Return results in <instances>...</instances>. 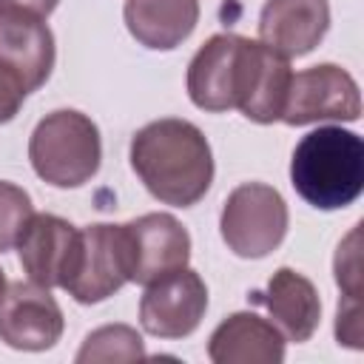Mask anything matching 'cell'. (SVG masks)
I'll return each instance as SVG.
<instances>
[{
	"instance_id": "obj_1",
	"label": "cell",
	"mask_w": 364,
	"mask_h": 364,
	"mask_svg": "<svg viewBox=\"0 0 364 364\" xmlns=\"http://www.w3.org/2000/svg\"><path fill=\"white\" fill-rule=\"evenodd\" d=\"M131 168L148 193L173 208L196 205L213 182V154L188 119H154L131 139Z\"/></svg>"
},
{
	"instance_id": "obj_2",
	"label": "cell",
	"mask_w": 364,
	"mask_h": 364,
	"mask_svg": "<svg viewBox=\"0 0 364 364\" xmlns=\"http://www.w3.org/2000/svg\"><path fill=\"white\" fill-rule=\"evenodd\" d=\"M296 193L318 208L338 210L353 205L364 191V142L341 125H324L301 136L290 159Z\"/></svg>"
},
{
	"instance_id": "obj_3",
	"label": "cell",
	"mask_w": 364,
	"mask_h": 364,
	"mask_svg": "<svg viewBox=\"0 0 364 364\" xmlns=\"http://www.w3.org/2000/svg\"><path fill=\"white\" fill-rule=\"evenodd\" d=\"M28 159L43 182L54 188H80L100 171V131L91 117L74 108L51 111L31 131Z\"/></svg>"
},
{
	"instance_id": "obj_4",
	"label": "cell",
	"mask_w": 364,
	"mask_h": 364,
	"mask_svg": "<svg viewBox=\"0 0 364 364\" xmlns=\"http://www.w3.org/2000/svg\"><path fill=\"white\" fill-rule=\"evenodd\" d=\"M219 230L236 256L262 259L273 253L287 233V202L264 182H245L228 193Z\"/></svg>"
},
{
	"instance_id": "obj_5",
	"label": "cell",
	"mask_w": 364,
	"mask_h": 364,
	"mask_svg": "<svg viewBox=\"0 0 364 364\" xmlns=\"http://www.w3.org/2000/svg\"><path fill=\"white\" fill-rule=\"evenodd\" d=\"M256 40L239 34H213L188 65V97L196 108L222 114L239 108Z\"/></svg>"
},
{
	"instance_id": "obj_6",
	"label": "cell",
	"mask_w": 364,
	"mask_h": 364,
	"mask_svg": "<svg viewBox=\"0 0 364 364\" xmlns=\"http://www.w3.org/2000/svg\"><path fill=\"white\" fill-rule=\"evenodd\" d=\"M131 282V247L125 225H88L80 230V247L63 290L80 304H97Z\"/></svg>"
},
{
	"instance_id": "obj_7",
	"label": "cell",
	"mask_w": 364,
	"mask_h": 364,
	"mask_svg": "<svg viewBox=\"0 0 364 364\" xmlns=\"http://www.w3.org/2000/svg\"><path fill=\"white\" fill-rule=\"evenodd\" d=\"M361 117V94L355 80L333 63H321L293 74L282 122L310 125L324 119L355 122Z\"/></svg>"
},
{
	"instance_id": "obj_8",
	"label": "cell",
	"mask_w": 364,
	"mask_h": 364,
	"mask_svg": "<svg viewBox=\"0 0 364 364\" xmlns=\"http://www.w3.org/2000/svg\"><path fill=\"white\" fill-rule=\"evenodd\" d=\"M208 310V287L196 270H173L145 284L139 301V324L156 338L191 336Z\"/></svg>"
},
{
	"instance_id": "obj_9",
	"label": "cell",
	"mask_w": 364,
	"mask_h": 364,
	"mask_svg": "<svg viewBox=\"0 0 364 364\" xmlns=\"http://www.w3.org/2000/svg\"><path fill=\"white\" fill-rule=\"evenodd\" d=\"M65 327L63 310L48 287L11 282L0 299V341L14 350L40 353L60 341Z\"/></svg>"
},
{
	"instance_id": "obj_10",
	"label": "cell",
	"mask_w": 364,
	"mask_h": 364,
	"mask_svg": "<svg viewBox=\"0 0 364 364\" xmlns=\"http://www.w3.org/2000/svg\"><path fill=\"white\" fill-rule=\"evenodd\" d=\"M80 230L54 213H31L17 236L20 264L34 284L63 287L71 276Z\"/></svg>"
},
{
	"instance_id": "obj_11",
	"label": "cell",
	"mask_w": 364,
	"mask_h": 364,
	"mask_svg": "<svg viewBox=\"0 0 364 364\" xmlns=\"http://www.w3.org/2000/svg\"><path fill=\"white\" fill-rule=\"evenodd\" d=\"M131 247V282L151 284L173 270L188 267L191 236L171 213H145L125 225Z\"/></svg>"
},
{
	"instance_id": "obj_12",
	"label": "cell",
	"mask_w": 364,
	"mask_h": 364,
	"mask_svg": "<svg viewBox=\"0 0 364 364\" xmlns=\"http://www.w3.org/2000/svg\"><path fill=\"white\" fill-rule=\"evenodd\" d=\"M330 28L327 0H267L259 14V40L290 57L310 54Z\"/></svg>"
},
{
	"instance_id": "obj_13",
	"label": "cell",
	"mask_w": 364,
	"mask_h": 364,
	"mask_svg": "<svg viewBox=\"0 0 364 364\" xmlns=\"http://www.w3.org/2000/svg\"><path fill=\"white\" fill-rule=\"evenodd\" d=\"M0 68L14 74L23 88L37 91L54 68V34L37 17L0 11Z\"/></svg>"
},
{
	"instance_id": "obj_14",
	"label": "cell",
	"mask_w": 364,
	"mask_h": 364,
	"mask_svg": "<svg viewBox=\"0 0 364 364\" xmlns=\"http://www.w3.org/2000/svg\"><path fill=\"white\" fill-rule=\"evenodd\" d=\"M250 299L264 304L276 327L282 330V336L296 344L310 341V336L321 321V301H318L316 284L307 276L296 273L293 267H279L270 276L267 290L264 293L256 290L250 293Z\"/></svg>"
},
{
	"instance_id": "obj_15",
	"label": "cell",
	"mask_w": 364,
	"mask_h": 364,
	"mask_svg": "<svg viewBox=\"0 0 364 364\" xmlns=\"http://www.w3.org/2000/svg\"><path fill=\"white\" fill-rule=\"evenodd\" d=\"M208 355L213 364H279L284 336L256 313H233L210 333Z\"/></svg>"
},
{
	"instance_id": "obj_16",
	"label": "cell",
	"mask_w": 364,
	"mask_h": 364,
	"mask_svg": "<svg viewBox=\"0 0 364 364\" xmlns=\"http://www.w3.org/2000/svg\"><path fill=\"white\" fill-rule=\"evenodd\" d=\"M122 17L139 46L171 51L196 28L199 0H125Z\"/></svg>"
},
{
	"instance_id": "obj_17",
	"label": "cell",
	"mask_w": 364,
	"mask_h": 364,
	"mask_svg": "<svg viewBox=\"0 0 364 364\" xmlns=\"http://www.w3.org/2000/svg\"><path fill=\"white\" fill-rule=\"evenodd\" d=\"M290 80H293L290 60L273 51L270 46H264L262 40H256V51H253V63H250V74H247L239 111L247 119L262 122V125L282 119Z\"/></svg>"
},
{
	"instance_id": "obj_18",
	"label": "cell",
	"mask_w": 364,
	"mask_h": 364,
	"mask_svg": "<svg viewBox=\"0 0 364 364\" xmlns=\"http://www.w3.org/2000/svg\"><path fill=\"white\" fill-rule=\"evenodd\" d=\"M142 358H145L142 338L128 324H105V327L88 333L80 353H77V364H88V361H142Z\"/></svg>"
},
{
	"instance_id": "obj_19",
	"label": "cell",
	"mask_w": 364,
	"mask_h": 364,
	"mask_svg": "<svg viewBox=\"0 0 364 364\" xmlns=\"http://www.w3.org/2000/svg\"><path fill=\"white\" fill-rule=\"evenodd\" d=\"M31 213V196L20 185L0 179V253L17 245V236Z\"/></svg>"
},
{
	"instance_id": "obj_20",
	"label": "cell",
	"mask_w": 364,
	"mask_h": 364,
	"mask_svg": "<svg viewBox=\"0 0 364 364\" xmlns=\"http://www.w3.org/2000/svg\"><path fill=\"white\" fill-rule=\"evenodd\" d=\"M336 282L344 296L361 299V262H358V225L353 233L338 245L336 253Z\"/></svg>"
},
{
	"instance_id": "obj_21",
	"label": "cell",
	"mask_w": 364,
	"mask_h": 364,
	"mask_svg": "<svg viewBox=\"0 0 364 364\" xmlns=\"http://www.w3.org/2000/svg\"><path fill=\"white\" fill-rule=\"evenodd\" d=\"M336 338L353 350H361V299L344 296L336 313Z\"/></svg>"
},
{
	"instance_id": "obj_22",
	"label": "cell",
	"mask_w": 364,
	"mask_h": 364,
	"mask_svg": "<svg viewBox=\"0 0 364 364\" xmlns=\"http://www.w3.org/2000/svg\"><path fill=\"white\" fill-rule=\"evenodd\" d=\"M26 94L28 91L23 88V82L14 74H9L6 68H0V125L17 117Z\"/></svg>"
},
{
	"instance_id": "obj_23",
	"label": "cell",
	"mask_w": 364,
	"mask_h": 364,
	"mask_svg": "<svg viewBox=\"0 0 364 364\" xmlns=\"http://www.w3.org/2000/svg\"><path fill=\"white\" fill-rule=\"evenodd\" d=\"M60 0H0V11L3 14H23V17H48L57 9Z\"/></svg>"
},
{
	"instance_id": "obj_24",
	"label": "cell",
	"mask_w": 364,
	"mask_h": 364,
	"mask_svg": "<svg viewBox=\"0 0 364 364\" xmlns=\"http://www.w3.org/2000/svg\"><path fill=\"white\" fill-rule=\"evenodd\" d=\"M3 293H6V276H3V270H0V299H3Z\"/></svg>"
}]
</instances>
